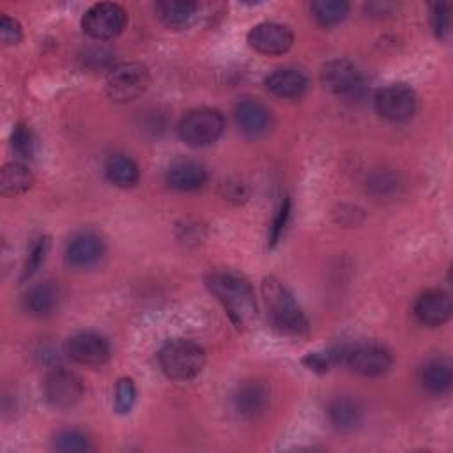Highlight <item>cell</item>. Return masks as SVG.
I'll return each instance as SVG.
<instances>
[{
	"mask_svg": "<svg viewBox=\"0 0 453 453\" xmlns=\"http://www.w3.org/2000/svg\"><path fill=\"white\" fill-rule=\"evenodd\" d=\"M198 5L195 2H157L156 12L157 18L166 25L168 28H184L191 23V19L196 14Z\"/></svg>",
	"mask_w": 453,
	"mask_h": 453,
	"instance_id": "22",
	"label": "cell"
},
{
	"mask_svg": "<svg viewBox=\"0 0 453 453\" xmlns=\"http://www.w3.org/2000/svg\"><path fill=\"white\" fill-rule=\"evenodd\" d=\"M104 253V242L99 234L92 230H81L74 234L65 246V260L73 267H90Z\"/></svg>",
	"mask_w": 453,
	"mask_h": 453,
	"instance_id": "12",
	"label": "cell"
},
{
	"mask_svg": "<svg viewBox=\"0 0 453 453\" xmlns=\"http://www.w3.org/2000/svg\"><path fill=\"white\" fill-rule=\"evenodd\" d=\"M108 180L119 188H133L140 179L138 165L126 154H111L104 163Z\"/></svg>",
	"mask_w": 453,
	"mask_h": 453,
	"instance_id": "19",
	"label": "cell"
},
{
	"mask_svg": "<svg viewBox=\"0 0 453 453\" xmlns=\"http://www.w3.org/2000/svg\"><path fill=\"white\" fill-rule=\"evenodd\" d=\"M375 108L380 117L391 122H403L414 115L416 94L405 83H391L375 96Z\"/></svg>",
	"mask_w": 453,
	"mask_h": 453,
	"instance_id": "8",
	"label": "cell"
},
{
	"mask_svg": "<svg viewBox=\"0 0 453 453\" xmlns=\"http://www.w3.org/2000/svg\"><path fill=\"white\" fill-rule=\"evenodd\" d=\"M432 27L437 37H444L449 30V4L432 5Z\"/></svg>",
	"mask_w": 453,
	"mask_h": 453,
	"instance_id": "30",
	"label": "cell"
},
{
	"mask_svg": "<svg viewBox=\"0 0 453 453\" xmlns=\"http://www.w3.org/2000/svg\"><path fill=\"white\" fill-rule=\"evenodd\" d=\"M207 288L223 304L237 327H246L257 317V301L251 285L235 273L212 271L205 278Z\"/></svg>",
	"mask_w": 453,
	"mask_h": 453,
	"instance_id": "1",
	"label": "cell"
},
{
	"mask_svg": "<svg viewBox=\"0 0 453 453\" xmlns=\"http://www.w3.org/2000/svg\"><path fill=\"white\" fill-rule=\"evenodd\" d=\"M262 296L269 310V317L276 329L287 334H304L308 320L292 292L276 278L269 276L262 281Z\"/></svg>",
	"mask_w": 453,
	"mask_h": 453,
	"instance_id": "2",
	"label": "cell"
},
{
	"mask_svg": "<svg viewBox=\"0 0 453 453\" xmlns=\"http://www.w3.org/2000/svg\"><path fill=\"white\" fill-rule=\"evenodd\" d=\"M311 16L320 27H336L349 14V4L343 0H317L311 4Z\"/></svg>",
	"mask_w": 453,
	"mask_h": 453,
	"instance_id": "25",
	"label": "cell"
},
{
	"mask_svg": "<svg viewBox=\"0 0 453 453\" xmlns=\"http://www.w3.org/2000/svg\"><path fill=\"white\" fill-rule=\"evenodd\" d=\"M329 356L333 361H340L365 377H380L391 368L393 363L391 352L386 347L372 342L345 345Z\"/></svg>",
	"mask_w": 453,
	"mask_h": 453,
	"instance_id": "4",
	"label": "cell"
},
{
	"mask_svg": "<svg viewBox=\"0 0 453 453\" xmlns=\"http://www.w3.org/2000/svg\"><path fill=\"white\" fill-rule=\"evenodd\" d=\"M207 170L195 161H177L166 170V184L177 191H193L205 184Z\"/></svg>",
	"mask_w": 453,
	"mask_h": 453,
	"instance_id": "18",
	"label": "cell"
},
{
	"mask_svg": "<svg viewBox=\"0 0 453 453\" xmlns=\"http://www.w3.org/2000/svg\"><path fill=\"white\" fill-rule=\"evenodd\" d=\"M53 444H55V449L65 451V453H78V451L92 449L90 439L78 430H64V432L57 434Z\"/></svg>",
	"mask_w": 453,
	"mask_h": 453,
	"instance_id": "26",
	"label": "cell"
},
{
	"mask_svg": "<svg viewBox=\"0 0 453 453\" xmlns=\"http://www.w3.org/2000/svg\"><path fill=\"white\" fill-rule=\"evenodd\" d=\"M235 122L246 136L258 138L271 127V111L258 99L244 97L235 104Z\"/></svg>",
	"mask_w": 453,
	"mask_h": 453,
	"instance_id": "14",
	"label": "cell"
},
{
	"mask_svg": "<svg viewBox=\"0 0 453 453\" xmlns=\"http://www.w3.org/2000/svg\"><path fill=\"white\" fill-rule=\"evenodd\" d=\"M248 44L262 55H283L292 48L294 34L281 23L264 21L250 30Z\"/></svg>",
	"mask_w": 453,
	"mask_h": 453,
	"instance_id": "10",
	"label": "cell"
},
{
	"mask_svg": "<svg viewBox=\"0 0 453 453\" xmlns=\"http://www.w3.org/2000/svg\"><path fill=\"white\" fill-rule=\"evenodd\" d=\"M329 361H331V356L329 354H319V352H313V354H308L303 363L306 365V368L313 370V372H326L327 366H329Z\"/></svg>",
	"mask_w": 453,
	"mask_h": 453,
	"instance_id": "33",
	"label": "cell"
},
{
	"mask_svg": "<svg viewBox=\"0 0 453 453\" xmlns=\"http://www.w3.org/2000/svg\"><path fill=\"white\" fill-rule=\"evenodd\" d=\"M65 350L73 361L87 366H99L106 363L110 357L108 342L103 336L88 331L73 334L67 340Z\"/></svg>",
	"mask_w": 453,
	"mask_h": 453,
	"instance_id": "11",
	"label": "cell"
},
{
	"mask_svg": "<svg viewBox=\"0 0 453 453\" xmlns=\"http://www.w3.org/2000/svg\"><path fill=\"white\" fill-rule=\"evenodd\" d=\"M48 250H50V239L48 237H41L37 239V242L32 246L30 253H28V260L25 264V269H23V276L21 280H27L30 278L44 262L46 255H48Z\"/></svg>",
	"mask_w": 453,
	"mask_h": 453,
	"instance_id": "29",
	"label": "cell"
},
{
	"mask_svg": "<svg viewBox=\"0 0 453 453\" xmlns=\"http://www.w3.org/2000/svg\"><path fill=\"white\" fill-rule=\"evenodd\" d=\"M21 27L19 23L14 19V18H9V16H2L0 19V37H2V42L5 46H12V44H18L21 41Z\"/></svg>",
	"mask_w": 453,
	"mask_h": 453,
	"instance_id": "31",
	"label": "cell"
},
{
	"mask_svg": "<svg viewBox=\"0 0 453 453\" xmlns=\"http://www.w3.org/2000/svg\"><path fill=\"white\" fill-rule=\"evenodd\" d=\"M136 398V389L131 379H120L115 388V411L126 414L131 411Z\"/></svg>",
	"mask_w": 453,
	"mask_h": 453,
	"instance_id": "28",
	"label": "cell"
},
{
	"mask_svg": "<svg viewBox=\"0 0 453 453\" xmlns=\"http://www.w3.org/2000/svg\"><path fill=\"white\" fill-rule=\"evenodd\" d=\"M267 389L255 380H246L234 393V409L244 418H255L267 407Z\"/></svg>",
	"mask_w": 453,
	"mask_h": 453,
	"instance_id": "17",
	"label": "cell"
},
{
	"mask_svg": "<svg viewBox=\"0 0 453 453\" xmlns=\"http://www.w3.org/2000/svg\"><path fill=\"white\" fill-rule=\"evenodd\" d=\"M149 80V69L143 64L124 62L108 73L106 94L115 103H129L147 90Z\"/></svg>",
	"mask_w": 453,
	"mask_h": 453,
	"instance_id": "6",
	"label": "cell"
},
{
	"mask_svg": "<svg viewBox=\"0 0 453 453\" xmlns=\"http://www.w3.org/2000/svg\"><path fill=\"white\" fill-rule=\"evenodd\" d=\"M11 145H12L14 154H16L21 161H27V159H30V157L34 156V150H35V138H34L32 131H30L25 124H18V126L12 129Z\"/></svg>",
	"mask_w": 453,
	"mask_h": 453,
	"instance_id": "27",
	"label": "cell"
},
{
	"mask_svg": "<svg viewBox=\"0 0 453 453\" xmlns=\"http://www.w3.org/2000/svg\"><path fill=\"white\" fill-rule=\"evenodd\" d=\"M288 216H290V202H288V198H285V200L281 202L278 212H276L274 221H273V228H271V246H274V244L278 242L280 235L283 234L285 225H287V221H288Z\"/></svg>",
	"mask_w": 453,
	"mask_h": 453,
	"instance_id": "32",
	"label": "cell"
},
{
	"mask_svg": "<svg viewBox=\"0 0 453 453\" xmlns=\"http://www.w3.org/2000/svg\"><path fill=\"white\" fill-rule=\"evenodd\" d=\"M414 315L423 326H442L451 317V299L442 290H426L416 299Z\"/></svg>",
	"mask_w": 453,
	"mask_h": 453,
	"instance_id": "15",
	"label": "cell"
},
{
	"mask_svg": "<svg viewBox=\"0 0 453 453\" xmlns=\"http://www.w3.org/2000/svg\"><path fill=\"white\" fill-rule=\"evenodd\" d=\"M265 88L280 99H297L308 90V78L297 69L283 67L265 78Z\"/></svg>",
	"mask_w": 453,
	"mask_h": 453,
	"instance_id": "16",
	"label": "cell"
},
{
	"mask_svg": "<svg viewBox=\"0 0 453 453\" xmlns=\"http://www.w3.org/2000/svg\"><path fill=\"white\" fill-rule=\"evenodd\" d=\"M421 386L434 396H441L451 388V366L444 359H432L421 370Z\"/></svg>",
	"mask_w": 453,
	"mask_h": 453,
	"instance_id": "20",
	"label": "cell"
},
{
	"mask_svg": "<svg viewBox=\"0 0 453 453\" xmlns=\"http://www.w3.org/2000/svg\"><path fill=\"white\" fill-rule=\"evenodd\" d=\"M34 184V175L23 161L7 163L0 172V189L4 195L25 193Z\"/></svg>",
	"mask_w": 453,
	"mask_h": 453,
	"instance_id": "23",
	"label": "cell"
},
{
	"mask_svg": "<svg viewBox=\"0 0 453 453\" xmlns=\"http://www.w3.org/2000/svg\"><path fill=\"white\" fill-rule=\"evenodd\" d=\"M127 21V12L119 4H94L81 19L83 32L96 41H110L117 37Z\"/></svg>",
	"mask_w": 453,
	"mask_h": 453,
	"instance_id": "7",
	"label": "cell"
},
{
	"mask_svg": "<svg viewBox=\"0 0 453 453\" xmlns=\"http://www.w3.org/2000/svg\"><path fill=\"white\" fill-rule=\"evenodd\" d=\"M157 361L168 379L189 380L202 372L205 350L191 340H173L161 347Z\"/></svg>",
	"mask_w": 453,
	"mask_h": 453,
	"instance_id": "3",
	"label": "cell"
},
{
	"mask_svg": "<svg viewBox=\"0 0 453 453\" xmlns=\"http://www.w3.org/2000/svg\"><path fill=\"white\" fill-rule=\"evenodd\" d=\"M57 301H58V294L51 283H37L28 288V292L25 294L23 304L30 315L46 317L55 310Z\"/></svg>",
	"mask_w": 453,
	"mask_h": 453,
	"instance_id": "21",
	"label": "cell"
},
{
	"mask_svg": "<svg viewBox=\"0 0 453 453\" xmlns=\"http://www.w3.org/2000/svg\"><path fill=\"white\" fill-rule=\"evenodd\" d=\"M320 81L324 88H327L329 92L338 96H347L359 87L361 76L357 67L352 62L345 58H336V60H329L322 67Z\"/></svg>",
	"mask_w": 453,
	"mask_h": 453,
	"instance_id": "13",
	"label": "cell"
},
{
	"mask_svg": "<svg viewBox=\"0 0 453 453\" xmlns=\"http://www.w3.org/2000/svg\"><path fill=\"white\" fill-rule=\"evenodd\" d=\"M327 416L331 425L340 430V432H349L352 430L361 418V409L359 405L350 400V398H334L329 405H327Z\"/></svg>",
	"mask_w": 453,
	"mask_h": 453,
	"instance_id": "24",
	"label": "cell"
},
{
	"mask_svg": "<svg viewBox=\"0 0 453 453\" xmlns=\"http://www.w3.org/2000/svg\"><path fill=\"white\" fill-rule=\"evenodd\" d=\"M46 402L55 409H69L83 396V384L80 377L69 370H51L42 384Z\"/></svg>",
	"mask_w": 453,
	"mask_h": 453,
	"instance_id": "9",
	"label": "cell"
},
{
	"mask_svg": "<svg viewBox=\"0 0 453 453\" xmlns=\"http://www.w3.org/2000/svg\"><path fill=\"white\" fill-rule=\"evenodd\" d=\"M223 129L225 119L214 108L191 110L177 124L179 138L189 147H207L218 142Z\"/></svg>",
	"mask_w": 453,
	"mask_h": 453,
	"instance_id": "5",
	"label": "cell"
}]
</instances>
